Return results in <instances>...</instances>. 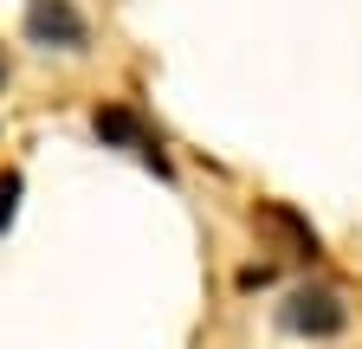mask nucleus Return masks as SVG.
I'll use <instances>...</instances> for the list:
<instances>
[{
	"label": "nucleus",
	"instance_id": "nucleus-1",
	"mask_svg": "<svg viewBox=\"0 0 362 349\" xmlns=\"http://www.w3.org/2000/svg\"><path fill=\"white\" fill-rule=\"evenodd\" d=\"M26 39L45 52H84V20L71 0H26Z\"/></svg>",
	"mask_w": 362,
	"mask_h": 349
},
{
	"label": "nucleus",
	"instance_id": "nucleus-2",
	"mask_svg": "<svg viewBox=\"0 0 362 349\" xmlns=\"http://www.w3.org/2000/svg\"><path fill=\"white\" fill-rule=\"evenodd\" d=\"M279 317H285L291 336H337V330L349 324V311H343L337 291H291Z\"/></svg>",
	"mask_w": 362,
	"mask_h": 349
},
{
	"label": "nucleus",
	"instance_id": "nucleus-3",
	"mask_svg": "<svg viewBox=\"0 0 362 349\" xmlns=\"http://www.w3.org/2000/svg\"><path fill=\"white\" fill-rule=\"evenodd\" d=\"M90 129H98V143H110V149H136V155H143L156 174H168V155H162V149L143 136V123H136L123 104H104L98 117H90Z\"/></svg>",
	"mask_w": 362,
	"mask_h": 349
},
{
	"label": "nucleus",
	"instance_id": "nucleus-4",
	"mask_svg": "<svg viewBox=\"0 0 362 349\" xmlns=\"http://www.w3.org/2000/svg\"><path fill=\"white\" fill-rule=\"evenodd\" d=\"M13 213H20V174H13V168H0V233L13 227Z\"/></svg>",
	"mask_w": 362,
	"mask_h": 349
}]
</instances>
